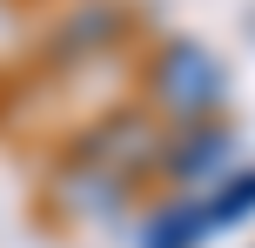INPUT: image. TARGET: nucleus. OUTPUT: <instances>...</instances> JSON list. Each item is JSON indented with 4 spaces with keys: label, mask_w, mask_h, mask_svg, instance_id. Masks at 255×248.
Segmentation results:
<instances>
[{
    "label": "nucleus",
    "mask_w": 255,
    "mask_h": 248,
    "mask_svg": "<svg viewBox=\"0 0 255 248\" xmlns=\"http://www.w3.org/2000/svg\"><path fill=\"white\" fill-rule=\"evenodd\" d=\"M141 107L161 114L168 128L215 121L229 107V61L195 34H161L141 54Z\"/></svg>",
    "instance_id": "nucleus-1"
},
{
    "label": "nucleus",
    "mask_w": 255,
    "mask_h": 248,
    "mask_svg": "<svg viewBox=\"0 0 255 248\" xmlns=\"http://www.w3.org/2000/svg\"><path fill=\"white\" fill-rule=\"evenodd\" d=\"M67 155H74V161H94V168H108V174H115V181H128V188H148V181H161L168 121L148 114L141 101H121V107H108V114H94L88 128L67 141Z\"/></svg>",
    "instance_id": "nucleus-2"
},
{
    "label": "nucleus",
    "mask_w": 255,
    "mask_h": 248,
    "mask_svg": "<svg viewBox=\"0 0 255 248\" xmlns=\"http://www.w3.org/2000/svg\"><path fill=\"white\" fill-rule=\"evenodd\" d=\"M222 174H235V128L229 121H188V128H168V155H161V181L175 195L195 188H215Z\"/></svg>",
    "instance_id": "nucleus-3"
},
{
    "label": "nucleus",
    "mask_w": 255,
    "mask_h": 248,
    "mask_svg": "<svg viewBox=\"0 0 255 248\" xmlns=\"http://www.w3.org/2000/svg\"><path fill=\"white\" fill-rule=\"evenodd\" d=\"M128 27H134V13H128L121 0H74L67 13H54V27H47V54H54V61H88V54L121 47Z\"/></svg>",
    "instance_id": "nucleus-4"
},
{
    "label": "nucleus",
    "mask_w": 255,
    "mask_h": 248,
    "mask_svg": "<svg viewBox=\"0 0 255 248\" xmlns=\"http://www.w3.org/2000/svg\"><path fill=\"white\" fill-rule=\"evenodd\" d=\"M128 195H134L128 181H115L108 168L74 161V155H61V168L47 174V201L67 215V222H115V215L128 208Z\"/></svg>",
    "instance_id": "nucleus-5"
},
{
    "label": "nucleus",
    "mask_w": 255,
    "mask_h": 248,
    "mask_svg": "<svg viewBox=\"0 0 255 248\" xmlns=\"http://www.w3.org/2000/svg\"><path fill=\"white\" fill-rule=\"evenodd\" d=\"M215 242V228H208V208H202V188L195 195H168L148 208V222H141L134 248H208Z\"/></svg>",
    "instance_id": "nucleus-6"
}]
</instances>
